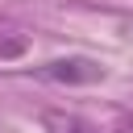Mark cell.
Instances as JSON below:
<instances>
[{"mask_svg":"<svg viewBox=\"0 0 133 133\" xmlns=\"http://www.w3.org/2000/svg\"><path fill=\"white\" fill-rule=\"evenodd\" d=\"M33 75L50 79V83H96V79H104V66L91 58H54V62L33 66Z\"/></svg>","mask_w":133,"mask_h":133,"instance_id":"6da1fadb","label":"cell"},{"mask_svg":"<svg viewBox=\"0 0 133 133\" xmlns=\"http://www.w3.org/2000/svg\"><path fill=\"white\" fill-rule=\"evenodd\" d=\"M29 54V37L12 25H0V62H12V58H25Z\"/></svg>","mask_w":133,"mask_h":133,"instance_id":"7a4b0ae2","label":"cell"},{"mask_svg":"<svg viewBox=\"0 0 133 133\" xmlns=\"http://www.w3.org/2000/svg\"><path fill=\"white\" fill-rule=\"evenodd\" d=\"M42 121H46V129H50V133H96L91 125H83V121H79V116H71V112H46Z\"/></svg>","mask_w":133,"mask_h":133,"instance_id":"3957f363","label":"cell"},{"mask_svg":"<svg viewBox=\"0 0 133 133\" xmlns=\"http://www.w3.org/2000/svg\"><path fill=\"white\" fill-rule=\"evenodd\" d=\"M116 129H121V133H133V112H121V116H116Z\"/></svg>","mask_w":133,"mask_h":133,"instance_id":"277c9868","label":"cell"}]
</instances>
